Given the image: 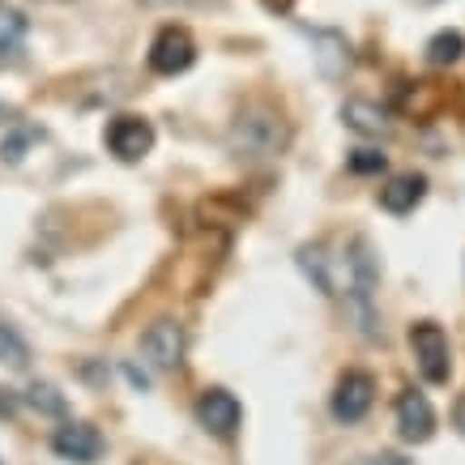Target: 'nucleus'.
Instances as JSON below:
<instances>
[{
    "label": "nucleus",
    "instance_id": "nucleus-1",
    "mask_svg": "<svg viewBox=\"0 0 465 465\" xmlns=\"http://www.w3.org/2000/svg\"><path fill=\"white\" fill-rule=\"evenodd\" d=\"M286 142H291V128L282 112L269 103H248L226 133V145L235 158H273L286 150Z\"/></svg>",
    "mask_w": 465,
    "mask_h": 465
},
{
    "label": "nucleus",
    "instance_id": "nucleus-2",
    "mask_svg": "<svg viewBox=\"0 0 465 465\" xmlns=\"http://www.w3.org/2000/svg\"><path fill=\"white\" fill-rule=\"evenodd\" d=\"M410 351H414V363H419V371H423L427 384H449L452 346H449V333H444L436 321L410 324Z\"/></svg>",
    "mask_w": 465,
    "mask_h": 465
},
{
    "label": "nucleus",
    "instance_id": "nucleus-3",
    "mask_svg": "<svg viewBox=\"0 0 465 465\" xmlns=\"http://www.w3.org/2000/svg\"><path fill=\"white\" fill-rule=\"evenodd\" d=\"M193 60H197V43L183 26H163L150 43V69L158 77H175V73L193 69Z\"/></svg>",
    "mask_w": 465,
    "mask_h": 465
},
{
    "label": "nucleus",
    "instance_id": "nucleus-4",
    "mask_svg": "<svg viewBox=\"0 0 465 465\" xmlns=\"http://www.w3.org/2000/svg\"><path fill=\"white\" fill-rule=\"evenodd\" d=\"M107 150L120 163H137L154 150V124L145 115H115L107 124Z\"/></svg>",
    "mask_w": 465,
    "mask_h": 465
},
{
    "label": "nucleus",
    "instance_id": "nucleus-5",
    "mask_svg": "<svg viewBox=\"0 0 465 465\" xmlns=\"http://www.w3.org/2000/svg\"><path fill=\"white\" fill-rule=\"evenodd\" d=\"M142 354L145 363L158 367V371H175L183 363V329L175 321H154L150 329L142 333Z\"/></svg>",
    "mask_w": 465,
    "mask_h": 465
},
{
    "label": "nucleus",
    "instance_id": "nucleus-6",
    "mask_svg": "<svg viewBox=\"0 0 465 465\" xmlns=\"http://www.w3.org/2000/svg\"><path fill=\"white\" fill-rule=\"evenodd\" d=\"M376 401V381L367 371H346L333 389V419L338 423H359L367 419V410Z\"/></svg>",
    "mask_w": 465,
    "mask_h": 465
},
{
    "label": "nucleus",
    "instance_id": "nucleus-7",
    "mask_svg": "<svg viewBox=\"0 0 465 465\" xmlns=\"http://www.w3.org/2000/svg\"><path fill=\"white\" fill-rule=\"evenodd\" d=\"M240 419H243V410H240V401H235V393H226V389H210V393H201L197 423L205 427L210 436L231 440L235 431H240Z\"/></svg>",
    "mask_w": 465,
    "mask_h": 465
},
{
    "label": "nucleus",
    "instance_id": "nucleus-8",
    "mask_svg": "<svg viewBox=\"0 0 465 465\" xmlns=\"http://www.w3.org/2000/svg\"><path fill=\"white\" fill-rule=\"evenodd\" d=\"M397 431H401L406 444H427L436 436V410L419 389H406L397 397Z\"/></svg>",
    "mask_w": 465,
    "mask_h": 465
},
{
    "label": "nucleus",
    "instance_id": "nucleus-9",
    "mask_svg": "<svg viewBox=\"0 0 465 465\" xmlns=\"http://www.w3.org/2000/svg\"><path fill=\"white\" fill-rule=\"evenodd\" d=\"M52 449H56L64 461L90 465V461H99L107 444H103L99 427H90V423H64L56 436H52Z\"/></svg>",
    "mask_w": 465,
    "mask_h": 465
},
{
    "label": "nucleus",
    "instance_id": "nucleus-10",
    "mask_svg": "<svg viewBox=\"0 0 465 465\" xmlns=\"http://www.w3.org/2000/svg\"><path fill=\"white\" fill-rule=\"evenodd\" d=\"M427 197V180L423 175H393V180L381 188V210L393 213V218H406V213H414L419 205H423Z\"/></svg>",
    "mask_w": 465,
    "mask_h": 465
},
{
    "label": "nucleus",
    "instance_id": "nucleus-11",
    "mask_svg": "<svg viewBox=\"0 0 465 465\" xmlns=\"http://www.w3.org/2000/svg\"><path fill=\"white\" fill-rule=\"evenodd\" d=\"M308 39H312V60H316V69L324 77H341L351 69V43L341 39L338 30H308Z\"/></svg>",
    "mask_w": 465,
    "mask_h": 465
},
{
    "label": "nucleus",
    "instance_id": "nucleus-12",
    "mask_svg": "<svg viewBox=\"0 0 465 465\" xmlns=\"http://www.w3.org/2000/svg\"><path fill=\"white\" fill-rule=\"evenodd\" d=\"M26 35H30L26 14H22L17 5H9V0H0V69L22 60V52H26Z\"/></svg>",
    "mask_w": 465,
    "mask_h": 465
},
{
    "label": "nucleus",
    "instance_id": "nucleus-13",
    "mask_svg": "<svg viewBox=\"0 0 465 465\" xmlns=\"http://www.w3.org/2000/svg\"><path fill=\"white\" fill-rule=\"evenodd\" d=\"M341 120H346L354 133H363V137H384V133H389V115H384L376 103H367V99L346 103V107H341Z\"/></svg>",
    "mask_w": 465,
    "mask_h": 465
},
{
    "label": "nucleus",
    "instance_id": "nucleus-14",
    "mask_svg": "<svg viewBox=\"0 0 465 465\" xmlns=\"http://www.w3.org/2000/svg\"><path fill=\"white\" fill-rule=\"evenodd\" d=\"M0 363L9 367V371H26L30 367V346H26V338L17 333L14 324L0 316Z\"/></svg>",
    "mask_w": 465,
    "mask_h": 465
},
{
    "label": "nucleus",
    "instance_id": "nucleus-15",
    "mask_svg": "<svg viewBox=\"0 0 465 465\" xmlns=\"http://www.w3.org/2000/svg\"><path fill=\"white\" fill-rule=\"evenodd\" d=\"M465 56V35L461 30H440L436 39L427 43V60L431 64H457Z\"/></svg>",
    "mask_w": 465,
    "mask_h": 465
},
{
    "label": "nucleus",
    "instance_id": "nucleus-16",
    "mask_svg": "<svg viewBox=\"0 0 465 465\" xmlns=\"http://www.w3.org/2000/svg\"><path fill=\"white\" fill-rule=\"evenodd\" d=\"M26 406L35 410V414H47V419H64V414H69L64 397H60L52 384H30V389H26Z\"/></svg>",
    "mask_w": 465,
    "mask_h": 465
},
{
    "label": "nucleus",
    "instance_id": "nucleus-17",
    "mask_svg": "<svg viewBox=\"0 0 465 465\" xmlns=\"http://www.w3.org/2000/svg\"><path fill=\"white\" fill-rule=\"evenodd\" d=\"M35 142H43L39 128H30V124L14 128V133H9V137L0 142V158H5V163H22V158H26V150H30Z\"/></svg>",
    "mask_w": 465,
    "mask_h": 465
},
{
    "label": "nucleus",
    "instance_id": "nucleus-18",
    "mask_svg": "<svg viewBox=\"0 0 465 465\" xmlns=\"http://www.w3.org/2000/svg\"><path fill=\"white\" fill-rule=\"evenodd\" d=\"M389 167V158L381 154V150H354L351 154V171L354 175H376V171Z\"/></svg>",
    "mask_w": 465,
    "mask_h": 465
},
{
    "label": "nucleus",
    "instance_id": "nucleus-19",
    "mask_svg": "<svg viewBox=\"0 0 465 465\" xmlns=\"http://www.w3.org/2000/svg\"><path fill=\"white\" fill-rule=\"evenodd\" d=\"M150 9H180V5H193V0H142Z\"/></svg>",
    "mask_w": 465,
    "mask_h": 465
},
{
    "label": "nucleus",
    "instance_id": "nucleus-20",
    "mask_svg": "<svg viewBox=\"0 0 465 465\" xmlns=\"http://www.w3.org/2000/svg\"><path fill=\"white\" fill-rule=\"evenodd\" d=\"M371 465H410V461L397 457V452H384V457H371Z\"/></svg>",
    "mask_w": 465,
    "mask_h": 465
},
{
    "label": "nucleus",
    "instance_id": "nucleus-21",
    "mask_svg": "<svg viewBox=\"0 0 465 465\" xmlns=\"http://www.w3.org/2000/svg\"><path fill=\"white\" fill-rule=\"evenodd\" d=\"M452 423H457V431H461V436H465V397H461V401H457V410H452Z\"/></svg>",
    "mask_w": 465,
    "mask_h": 465
},
{
    "label": "nucleus",
    "instance_id": "nucleus-22",
    "mask_svg": "<svg viewBox=\"0 0 465 465\" xmlns=\"http://www.w3.org/2000/svg\"><path fill=\"white\" fill-rule=\"evenodd\" d=\"M17 410V397H9V389H5V397H0V414H14Z\"/></svg>",
    "mask_w": 465,
    "mask_h": 465
},
{
    "label": "nucleus",
    "instance_id": "nucleus-23",
    "mask_svg": "<svg viewBox=\"0 0 465 465\" xmlns=\"http://www.w3.org/2000/svg\"><path fill=\"white\" fill-rule=\"evenodd\" d=\"M0 120H9V112H5V107H0Z\"/></svg>",
    "mask_w": 465,
    "mask_h": 465
}]
</instances>
